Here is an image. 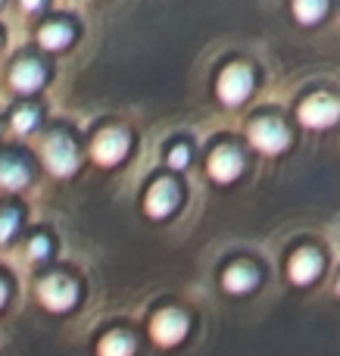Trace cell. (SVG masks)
I'll use <instances>...</instances> for the list:
<instances>
[{
	"label": "cell",
	"mask_w": 340,
	"mask_h": 356,
	"mask_svg": "<svg viewBox=\"0 0 340 356\" xmlns=\"http://www.w3.org/2000/svg\"><path fill=\"white\" fill-rule=\"evenodd\" d=\"M297 119L303 129L322 131L340 119V104L334 97H328V94H312V97H306L303 104L297 106Z\"/></svg>",
	"instance_id": "6da1fadb"
},
{
	"label": "cell",
	"mask_w": 340,
	"mask_h": 356,
	"mask_svg": "<svg viewBox=\"0 0 340 356\" xmlns=\"http://www.w3.org/2000/svg\"><path fill=\"white\" fill-rule=\"evenodd\" d=\"M41 160L56 178H69L78 169V154H75L72 141L66 135H50L41 144Z\"/></svg>",
	"instance_id": "7a4b0ae2"
},
{
	"label": "cell",
	"mask_w": 340,
	"mask_h": 356,
	"mask_svg": "<svg viewBox=\"0 0 340 356\" xmlns=\"http://www.w3.org/2000/svg\"><path fill=\"white\" fill-rule=\"evenodd\" d=\"M253 91V75L247 66H225L216 81V94L225 106H241Z\"/></svg>",
	"instance_id": "3957f363"
},
{
	"label": "cell",
	"mask_w": 340,
	"mask_h": 356,
	"mask_svg": "<svg viewBox=\"0 0 340 356\" xmlns=\"http://www.w3.org/2000/svg\"><path fill=\"white\" fill-rule=\"evenodd\" d=\"M247 141H250V147L260 150V154L275 156L287 147L291 138H287L284 125L275 122V119H256V122H250V129H247Z\"/></svg>",
	"instance_id": "277c9868"
},
{
	"label": "cell",
	"mask_w": 340,
	"mask_h": 356,
	"mask_svg": "<svg viewBox=\"0 0 340 356\" xmlns=\"http://www.w3.org/2000/svg\"><path fill=\"white\" fill-rule=\"evenodd\" d=\"M37 297H41V303L50 313H66V309H72L75 300H78V288H75L66 275H47L37 284Z\"/></svg>",
	"instance_id": "5b68a950"
},
{
	"label": "cell",
	"mask_w": 340,
	"mask_h": 356,
	"mask_svg": "<svg viewBox=\"0 0 340 356\" xmlns=\"http://www.w3.org/2000/svg\"><path fill=\"white\" fill-rule=\"evenodd\" d=\"M185 334H187V319L181 313H175V309H162V313H156L150 319V341L156 347H175L185 341Z\"/></svg>",
	"instance_id": "8992f818"
},
{
	"label": "cell",
	"mask_w": 340,
	"mask_h": 356,
	"mask_svg": "<svg viewBox=\"0 0 340 356\" xmlns=\"http://www.w3.org/2000/svg\"><path fill=\"white\" fill-rule=\"evenodd\" d=\"M125 154H128V138H125V131H119V129L100 131L91 144V156L100 163V166H116V163L125 160Z\"/></svg>",
	"instance_id": "52a82bcc"
},
{
	"label": "cell",
	"mask_w": 340,
	"mask_h": 356,
	"mask_svg": "<svg viewBox=\"0 0 340 356\" xmlns=\"http://www.w3.org/2000/svg\"><path fill=\"white\" fill-rule=\"evenodd\" d=\"M175 207H178V191H175V184L169 178L153 181L147 188V194H144V213L150 219H166Z\"/></svg>",
	"instance_id": "ba28073f"
},
{
	"label": "cell",
	"mask_w": 340,
	"mask_h": 356,
	"mask_svg": "<svg viewBox=\"0 0 340 356\" xmlns=\"http://www.w3.org/2000/svg\"><path fill=\"white\" fill-rule=\"evenodd\" d=\"M206 169H210V178H212V181L231 184V181H237V175H241L244 163H241V156H237L231 147H219V150H212V156H210V163H206Z\"/></svg>",
	"instance_id": "9c48e42d"
},
{
	"label": "cell",
	"mask_w": 340,
	"mask_h": 356,
	"mask_svg": "<svg viewBox=\"0 0 340 356\" xmlns=\"http://www.w3.org/2000/svg\"><path fill=\"white\" fill-rule=\"evenodd\" d=\"M318 272H322V259H318V253L309 250V247L297 250L291 257V263H287V275H291L294 284H312L318 278Z\"/></svg>",
	"instance_id": "30bf717a"
},
{
	"label": "cell",
	"mask_w": 340,
	"mask_h": 356,
	"mask_svg": "<svg viewBox=\"0 0 340 356\" xmlns=\"http://www.w3.org/2000/svg\"><path fill=\"white\" fill-rule=\"evenodd\" d=\"M10 85L16 88L19 94L37 91V88L44 85V69L37 66V63H31V60L16 63V66H12V72H10Z\"/></svg>",
	"instance_id": "8fae6325"
},
{
	"label": "cell",
	"mask_w": 340,
	"mask_h": 356,
	"mask_svg": "<svg viewBox=\"0 0 340 356\" xmlns=\"http://www.w3.org/2000/svg\"><path fill=\"white\" fill-rule=\"evenodd\" d=\"M222 288L228 294H250L256 288V272L250 266H228L222 272Z\"/></svg>",
	"instance_id": "7c38bea8"
},
{
	"label": "cell",
	"mask_w": 340,
	"mask_h": 356,
	"mask_svg": "<svg viewBox=\"0 0 340 356\" xmlns=\"http://www.w3.org/2000/svg\"><path fill=\"white\" fill-rule=\"evenodd\" d=\"M25 181H28L25 163L16 160V156H0V188L19 191V188H25Z\"/></svg>",
	"instance_id": "4fadbf2b"
},
{
	"label": "cell",
	"mask_w": 340,
	"mask_h": 356,
	"mask_svg": "<svg viewBox=\"0 0 340 356\" xmlns=\"http://www.w3.org/2000/svg\"><path fill=\"white\" fill-rule=\"evenodd\" d=\"M37 41H41V47H47V50H62L69 41H72V29H69L66 22H47V25H41V31H37Z\"/></svg>",
	"instance_id": "5bb4252c"
},
{
	"label": "cell",
	"mask_w": 340,
	"mask_h": 356,
	"mask_svg": "<svg viewBox=\"0 0 340 356\" xmlns=\"http://www.w3.org/2000/svg\"><path fill=\"white\" fill-rule=\"evenodd\" d=\"M131 353H135V344L125 334H106L97 344V356H131Z\"/></svg>",
	"instance_id": "9a60e30c"
},
{
	"label": "cell",
	"mask_w": 340,
	"mask_h": 356,
	"mask_svg": "<svg viewBox=\"0 0 340 356\" xmlns=\"http://www.w3.org/2000/svg\"><path fill=\"white\" fill-rule=\"evenodd\" d=\"M325 13H328V6L318 3V0H297V3H294V16L303 25H316Z\"/></svg>",
	"instance_id": "2e32d148"
},
{
	"label": "cell",
	"mask_w": 340,
	"mask_h": 356,
	"mask_svg": "<svg viewBox=\"0 0 340 356\" xmlns=\"http://www.w3.org/2000/svg\"><path fill=\"white\" fill-rule=\"evenodd\" d=\"M12 125H16V131H31L37 125V113L35 110H19L16 116H12Z\"/></svg>",
	"instance_id": "e0dca14e"
},
{
	"label": "cell",
	"mask_w": 340,
	"mask_h": 356,
	"mask_svg": "<svg viewBox=\"0 0 340 356\" xmlns=\"http://www.w3.org/2000/svg\"><path fill=\"white\" fill-rule=\"evenodd\" d=\"M19 228V216L16 213H0V241H10Z\"/></svg>",
	"instance_id": "ac0fdd59"
},
{
	"label": "cell",
	"mask_w": 340,
	"mask_h": 356,
	"mask_svg": "<svg viewBox=\"0 0 340 356\" xmlns=\"http://www.w3.org/2000/svg\"><path fill=\"white\" fill-rule=\"evenodd\" d=\"M187 163H191V154H187V147H181V144H178V147L169 150V166H172V169H185Z\"/></svg>",
	"instance_id": "d6986e66"
},
{
	"label": "cell",
	"mask_w": 340,
	"mask_h": 356,
	"mask_svg": "<svg viewBox=\"0 0 340 356\" xmlns=\"http://www.w3.org/2000/svg\"><path fill=\"white\" fill-rule=\"evenodd\" d=\"M47 250H50L47 238H35V241L28 244V257H31V259H44V257H47Z\"/></svg>",
	"instance_id": "ffe728a7"
},
{
	"label": "cell",
	"mask_w": 340,
	"mask_h": 356,
	"mask_svg": "<svg viewBox=\"0 0 340 356\" xmlns=\"http://www.w3.org/2000/svg\"><path fill=\"white\" fill-rule=\"evenodd\" d=\"M3 300H6V288H3V282H0V307H3Z\"/></svg>",
	"instance_id": "44dd1931"
},
{
	"label": "cell",
	"mask_w": 340,
	"mask_h": 356,
	"mask_svg": "<svg viewBox=\"0 0 340 356\" xmlns=\"http://www.w3.org/2000/svg\"><path fill=\"white\" fill-rule=\"evenodd\" d=\"M337 294H340V278H337Z\"/></svg>",
	"instance_id": "7402d4cb"
}]
</instances>
